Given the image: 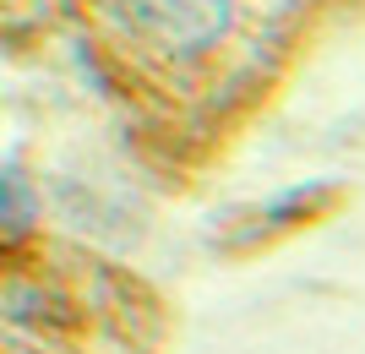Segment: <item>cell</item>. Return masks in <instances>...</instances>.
Returning a JSON list of instances; mask_svg holds the SVG:
<instances>
[{
    "mask_svg": "<svg viewBox=\"0 0 365 354\" xmlns=\"http://www.w3.org/2000/svg\"><path fill=\"white\" fill-rule=\"evenodd\" d=\"M125 28L164 55H202L235 22V0H115Z\"/></svg>",
    "mask_w": 365,
    "mask_h": 354,
    "instance_id": "cell-1",
    "label": "cell"
},
{
    "mask_svg": "<svg viewBox=\"0 0 365 354\" xmlns=\"http://www.w3.org/2000/svg\"><path fill=\"white\" fill-rule=\"evenodd\" d=\"M38 213V197H33L28 175L16 170H0V234H22Z\"/></svg>",
    "mask_w": 365,
    "mask_h": 354,
    "instance_id": "cell-2",
    "label": "cell"
}]
</instances>
